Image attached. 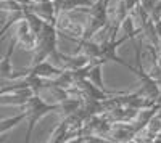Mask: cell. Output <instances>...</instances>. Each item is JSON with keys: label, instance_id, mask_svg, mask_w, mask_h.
<instances>
[{"label": "cell", "instance_id": "30bf717a", "mask_svg": "<svg viewBox=\"0 0 161 143\" xmlns=\"http://www.w3.org/2000/svg\"><path fill=\"white\" fill-rule=\"evenodd\" d=\"M155 141H161V132H159V134L155 137Z\"/></svg>", "mask_w": 161, "mask_h": 143}, {"label": "cell", "instance_id": "5b68a950", "mask_svg": "<svg viewBox=\"0 0 161 143\" xmlns=\"http://www.w3.org/2000/svg\"><path fill=\"white\" fill-rule=\"evenodd\" d=\"M15 39H16V44L19 47H23L24 50L28 51H32L36 48V44H37V35L31 31L28 21L24 18L18 19L16 21V29H15Z\"/></svg>", "mask_w": 161, "mask_h": 143}, {"label": "cell", "instance_id": "6da1fadb", "mask_svg": "<svg viewBox=\"0 0 161 143\" xmlns=\"http://www.w3.org/2000/svg\"><path fill=\"white\" fill-rule=\"evenodd\" d=\"M58 37H60V34H58L57 23L45 21L42 31L37 34V44H36V48L32 50V63L31 64H37L44 60H48L52 51L57 50Z\"/></svg>", "mask_w": 161, "mask_h": 143}, {"label": "cell", "instance_id": "9c48e42d", "mask_svg": "<svg viewBox=\"0 0 161 143\" xmlns=\"http://www.w3.org/2000/svg\"><path fill=\"white\" fill-rule=\"evenodd\" d=\"M124 5H126V8L129 10V13H132L134 11V8L137 7V3H139V0H121Z\"/></svg>", "mask_w": 161, "mask_h": 143}, {"label": "cell", "instance_id": "7a4b0ae2", "mask_svg": "<svg viewBox=\"0 0 161 143\" xmlns=\"http://www.w3.org/2000/svg\"><path fill=\"white\" fill-rule=\"evenodd\" d=\"M108 10H110V0H93V5L90 8L79 10V11H86L89 15L82 39H92L100 29L110 24Z\"/></svg>", "mask_w": 161, "mask_h": 143}, {"label": "cell", "instance_id": "8992f818", "mask_svg": "<svg viewBox=\"0 0 161 143\" xmlns=\"http://www.w3.org/2000/svg\"><path fill=\"white\" fill-rule=\"evenodd\" d=\"M92 5L93 0H64L60 11H77L80 8H90Z\"/></svg>", "mask_w": 161, "mask_h": 143}, {"label": "cell", "instance_id": "ba28073f", "mask_svg": "<svg viewBox=\"0 0 161 143\" xmlns=\"http://www.w3.org/2000/svg\"><path fill=\"white\" fill-rule=\"evenodd\" d=\"M153 19H161V0H158L153 11H152V15H150Z\"/></svg>", "mask_w": 161, "mask_h": 143}, {"label": "cell", "instance_id": "277c9868", "mask_svg": "<svg viewBox=\"0 0 161 143\" xmlns=\"http://www.w3.org/2000/svg\"><path fill=\"white\" fill-rule=\"evenodd\" d=\"M16 39L15 35L11 37L10 40V45H8V51L7 55L0 60V77L5 81H18V79H23L24 76L29 74V68H26L23 71H13V66H11V56H13V51H15V47H16Z\"/></svg>", "mask_w": 161, "mask_h": 143}, {"label": "cell", "instance_id": "52a82bcc", "mask_svg": "<svg viewBox=\"0 0 161 143\" xmlns=\"http://www.w3.org/2000/svg\"><path fill=\"white\" fill-rule=\"evenodd\" d=\"M23 119H26V111L21 113V114H18V116H13V118H10V119L0 121V135L5 134V132H8L10 129H13V127H16Z\"/></svg>", "mask_w": 161, "mask_h": 143}, {"label": "cell", "instance_id": "3957f363", "mask_svg": "<svg viewBox=\"0 0 161 143\" xmlns=\"http://www.w3.org/2000/svg\"><path fill=\"white\" fill-rule=\"evenodd\" d=\"M26 111V119H28V132H26V141L31 140V134L34 130L36 124L44 118L45 114L53 113V111H60V103H47L40 95L34 93L28 103L24 105Z\"/></svg>", "mask_w": 161, "mask_h": 143}, {"label": "cell", "instance_id": "8fae6325", "mask_svg": "<svg viewBox=\"0 0 161 143\" xmlns=\"http://www.w3.org/2000/svg\"><path fill=\"white\" fill-rule=\"evenodd\" d=\"M3 23H5V21H0V24H3Z\"/></svg>", "mask_w": 161, "mask_h": 143}]
</instances>
